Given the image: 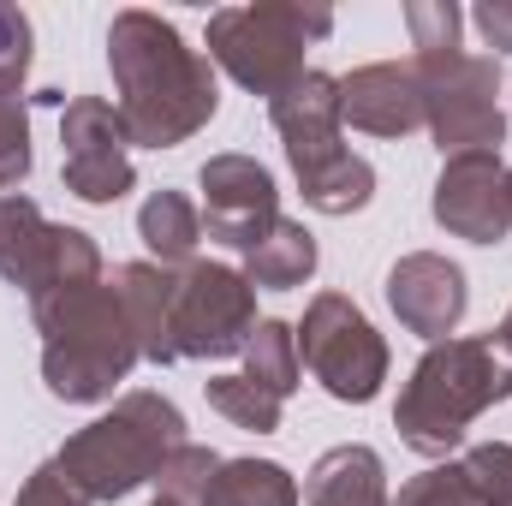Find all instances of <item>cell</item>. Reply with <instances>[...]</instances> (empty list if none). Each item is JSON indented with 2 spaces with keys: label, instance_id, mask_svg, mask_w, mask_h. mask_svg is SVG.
Returning <instances> with one entry per match:
<instances>
[{
  "label": "cell",
  "instance_id": "cell-1",
  "mask_svg": "<svg viewBox=\"0 0 512 506\" xmlns=\"http://www.w3.org/2000/svg\"><path fill=\"white\" fill-rule=\"evenodd\" d=\"M108 72L120 90V126L137 149H179L215 120L221 84L209 54H197L179 24L161 12L126 6L108 24Z\"/></svg>",
  "mask_w": 512,
  "mask_h": 506
},
{
  "label": "cell",
  "instance_id": "cell-2",
  "mask_svg": "<svg viewBox=\"0 0 512 506\" xmlns=\"http://www.w3.org/2000/svg\"><path fill=\"white\" fill-rule=\"evenodd\" d=\"M501 399H512V346L501 328L435 340L399 387L393 429L417 459H447L471 435V423Z\"/></svg>",
  "mask_w": 512,
  "mask_h": 506
},
{
  "label": "cell",
  "instance_id": "cell-3",
  "mask_svg": "<svg viewBox=\"0 0 512 506\" xmlns=\"http://www.w3.org/2000/svg\"><path fill=\"white\" fill-rule=\"evenodd\" d=\"M185 447V417L173 399L137 387L126 399H114V411H102L96 423H84L60 453L54 465L66 471V483L84 495V501H126L131 489L155 483L161 465Z\"/></svg>",
  "mask_w": 512,
  "mask_h": 506
},
{
  "label": "cell",
  "instance_id": "cell-4",
  "mask_svg": "<svg viewBox=\"0 0 512 506\" xmlns=\"http://www.w3.org/2000/svg\"><path fill=\"white\" fill-rule=\"evenodd\" d=\"M30 322L42 334V381L66 405L114 399V387L143 358L114 280L84 286V292H72L60 304H42V310H30Z\"/></svg>",
  "mask_w": 512,
  "mask_h": 506
},
{
  "label": "cell",
  "instance_id": "cell-5",
  "mask_svg": "<svg viewBox=\"0 0 512 506\" xmlns=\"http://www.w3.org/2000/svg\"><path fill=\"white\" fill-rule=\"evenodd\" d=\"M268 120L286 143V161L298 173V191L316 215H358L376 197V167L346 149V114H340V78L304 72L268 102Z\"/></svg>",
  "mask_w": 512,
  "mask_h": 506
},
{
  "label": "cell",
  "instance_id": "cell-6",
  "mask_svg": "<svg viewBox=\"0 0 512 506\" xmlns=\"http://www.w3.org/2000/svg\"><path fill=\"white\" fill-rule=\"evenodd\" d=\"M334 30L328 6H298V0H256L227 6L209 18V60L245 84L251 96H280L286 84L304 78V48Z\"/></svg>",
  "mask_w": 512,
  "mask_h": 506
},
{
  "label": "cell",
  "instance_id": "cell-7",
  "mask_svg": "<svg viewBox=\"0 0 512 506\" xmlns=\"http://www.w3.org/2000/svg\"><path fill=\"white\" fill-rule=\"evenodd\" d=\"M417 90H423V126L435 137L441 161L447 155H471V149H495L507 137V114H501V66L489 54H411Z\"/></svg>",
  "mask_w": 512,
  "mask_h": 506
},
{
  "label": "cell",
  "instance_id": "cell-8",
  "mask_svg": "<svg viewBox=\"0 0 512 506\" xmlns=\"http://www.w3.org/2000/svg\"><path fill=\"white\" fill-rule=\"evenodd\" d=\"M298 334V364L340 405H370L387 381V340L346 292H316Z\"/></svg>",
  "mask_w": 512,
  "mask_h": 506
},
{
  "label": "cell",
  "instance_id": "cell-9",
  "mask_svg": "<svg viewBox=\"0 0 512 506\" xmlns=\"http://www.w3.org/2000/svg\"><path fill=\"white\" fill-rule=\"evenodd\" d=\"M256 334V286L245 268L191 262L173 286V346L179 358H233Z\"/></svg>",
  "mask_w": 512,
  "mask_h": 506
},
{
  "label": "cell",
  "instance_id": "cell-10",
  "mask_svg": "<svg viewBox=\"0 0 512 506\" xmlns=\"http://www.w3.org/2000/svg\"><path fill=\"white\" fill-rule=\"evenodd\" d=\"M60 179L78 203H120L131 185H137V167H131V137L120 126V108L102 102V96H72L60 108Z\"/></svg>",
  "mask_w": 512,
  "mask_h": 506
},
{
  "label": "cell",
  "instance_id": "cell-11",
  "mask_svg": "<svg viewBox=\"0 0 512 506\" xmlns=\"http://www.w3.org/2000/svg\"><path fill=\"white\" fill-rule=\"evenodd\" d=\"M429 215L441 233L465 239V245H501L512 233V173L501 167L495 149H471V155H447Z\"/></svg>",
  "mask_w": 512,
  "mask_h": 506
},
{
  "label": "cell",
  "instance_id": "cell-12",
  "mask_svg": "<svg viewBox=\"0 0 512 506\" xmlns=\"http://www.w3.org/2000/svg\"><path fill=\"white\" fill-rule=\"evenodd\" d=\"M197 191H203V227L209 239H221L227 251H251L256 239L280 221V191L274 173L256 155H209L197 167Z\"/></svg>",
  "mask_w": 512,
  "mask_h": 506
},
{
  "label": "cell",
  "instance_id": "cell-13",
  "mask_svg": "<svg viewBox=\"0 0 512 506\" xmlns=\"http://www.w3.org/2000/svg\"><path fill=\"white\" fill-rule=\"evenodd\" d=\"M465 304H471L465 268L447 262V256L411 251L387 268V310L399 316V328L423 334L429 346L435 340H453V328L465 322Z\"/></svg>",
  "mask_w": 512,
  "mask_h": 506
},
{
  "label": "cell",
  "instance_id": "cell-14",
  "mask_svg": "<svg viewBox=\"0 0 512 506\" xmlns=\"http://www.w3.org/2000/svg\"><path fill=\"white\" fill-rule=\"evenodd\" d=\"M340 114L370 137H411L423 126V90H417V72L411 60H376V66H358L352 78H340Z\"/></svg>",
  "mask_w": 512,
  "mask_h": 506
},
{
  "label": "cell",
  "instance_id": "cell-15",
  "mask_svg": "<svg viewBox=\"0 0 512 506\" xmlns=\"http://www.w3.org/2000/svg\"><path fill=\"white\" fill-rule=\"evenodd\" d=\"M173 286H179V274H167L161 262H126V268H114V292L126 304L137 352L149 364H179V346H173Z\"/></svg>",
  "mask_w": 512,
  "mask_h": 506
},
{
  "label": "cell",
  "instance_id": "cell-16",
  "mask_svg": "<svg viewBox=\"0 0 512 506\" xmlns=\"http://www.w3.org/2000/svg\"><path fill=\"white\" fill-rule=\"evenodd\" d=\"M84 286H102V251H96V239L78 233V227H48V239H42V251H36V262H30V274H24L18 292L30 298V310H42V304H60V298H72Z\"/></svg>",
  "mask_w": 512,
  "mask_h": 506
},
{
  "label": "cell",
  "instance_id": "cell-17",
  "mask_svg": "<svg viewBox=\"0 0 512 506\" xmlns=\"http://www.w3.org/2000/svg\"><path fill=\"white\" fill-rule=\"evenodd\" d=\"M304 506H393L387 501V465L376 447L346 441L328 447L310 477H304Z\"/></svg>",
  "mask_w": 512,
  "mask_h": 506
},
{
  "label": "cell",
  "instance_id": "cell-18",
  "mask_svg": "<svg viewBox=\"0 0 512 506\" xmlns=\"http://www.w3.org/2000/svg\"><path fill=\"white\" fill-rule=\"evenodd\" d=\"M137 239L161 268H191L197 245H203V209L185 191H149L137 209Z\"/></svg>",
  "mask_w": 512,
  "mask_h": 506
},
{
  "label": "cell",
  "instance_id": "cell-19",
  "mask_svg": "<svg viewBox=\"0 0 512 506\" xmlns=\"http://www.w3.org/2000/svg\"><path fill=\"white\" fill-rule=\"evenodd\" d=\"M310 274H316V239H310L304 221H286L280 215L251 251H245V280H251L256 292H292Z\"/></svg>",
  "mask_w": 512,
  "mask_h": 506
},
{
  "label": "cell",
  "instance_id": "cell-20",
  "mask_svg": "<svg viewBox=\"0 0 512 506\" xmlns=\"http://www.w3.org/2000/svg\"><path fill=\"white\" fill-rule=\"evenodd\" d=\"M203 506H298V477L274 459H221Z\"/></svg>",
  "mask_w": 512,
  "mask_h": 506
},
{
  "label": "cell",
  "instance_id": "cell-21",
  "mask_svg": "<svg viewBox=\"0 0 512 506\" xmlns=\"http://www.w3.org/2000/svg\"><path fill=\"white\" fill-rule=\"evenodd\" d=\"M245 358V370L239 376H251L256 387H268L280 405L298 393V381H304V364H298V334L286 328V322H256L251 346L239 352Z\"/></svg>",
  "mask_w": 512,
  "mask_h": 506
},
{
  "label": "cell",
  "instance_id": "cell-22",
  "mask_svg": "<svg viewBox=\"0 0 512 506\" xmlns=\"http://www.w3.org/2000/svg\"><path fill=\"white\" fill-rule=\"evenodd\" d=\"M48 227H54V221H42V209H36L24 191L0 197V274H6L12 286H24L30 262L42 251V239H48Z\"/></svg>",
  "mask_w": 512,
  "mask_h": 506
},
{
  "label": "cell",
  "instance_id": "cell-23",
  "mask_svg": "<svg viewBox=\"0 0 512 506\" xmlns=\"http://www.w3.org/2000/svg\"><path fill=\"white\" fill-rule=\"evenodd\" d=\"M209 405L233 423V429H251V435H274L280 429V399L268 387H256L251 376H209L203 381Z\"/></svg>",
  "mask_w": 512,
  "mask_h": 506
},
{
  "label": "cell",
  "instance_id": "cell-24",
  "mask_svg": "<svg viewBox=\"0 0 512 506\" xmlns=\"http://www.w3.org/2000/svg\"><path fill=\"white\" fill-rule=\"evenodd\" d=\"M30 96L0 90V197H12L30 179Z\"/></svg>",
  "mask_w": 512,
  "mask_h": 506
},
{
  "label": "cell",
  "instance_id": "cell-25",
  "mask_svg": "<svg viewBox=\"0 0 512 506\" xmlns=\"http://www.w3.org/2000/svg\"><path fill=\"white\" fill-rule=\"evenodd\" d=\"M215 471H221V453H215V447H197V441H185V447H179V453L161 465L155 489H161L167 501H179V506H203L209 483H215Z\"/></svg>",
  "mask_w": 512,
  "mask_h": 506
},
{
  "label": "cell",
  "instance_id": "cell-26",
  "mask_svg": "<svg viewBox=\"0 0 512 506\" xmlns=\"http://www.w3.org/2000/svg\"><path fill=\"white\" fill-rule=\"evenodd\" d=\"M459 477L477 506H512V447L507 441H483L459 459Z\"/></svg>",
  "mask_w": 512,
  "mask_h": 506
},
{
  "label": "cell",
  "instance_id": "cell-27",
  "mask_svg": "<svg viewBox=\"0 0 512 506\" xmlns=\"http://www.w3.org/2000/svg\"><path fill=\"white\" fill-rule=\"evenodd\" d=\"M405 30H411V48L417 54H447V48H459L465 12L453 0H411L405 6Z\"/></svg>",
  "mask_w": 512,
  "mask_h": 506
},
{
  "label": "cell",
  "instance_id": "cell-28",
  "mask_svg": "<svg viewBox=\"0 0 512 506\" xmlns=\"http://www.w3.org/2000/svg\"><path fill=\"white\" fill-rule=\"evenodd\" d=\"M30 42H36L30 18H24L18 6H6V0H0V90H24V72H30Z\"/></svg>",
  "mask_w": 512,
  "mask_h": 506
},
{
  "label": "cell",
  "instance_id": "cell-29",
  "mask_svg": "<svg viewBox=\"0 0 512 506\" xmlns=\"http://www.w3.org/2000/svg\"><path fill=\"white\" fill-rule=\"evenodd\" d=\"M393 506H477V501H471V489H465L459 465H435V471L411 477V483L399 489V501H393Z\"/></svg>",
  "mask_w": 512,
  "mask_h": 506
},
{
  "label": "cell",
  "instance_id": "cell-30",
  "mask_svg": "<svg viewBox=\"0 0 512 506\" xmlns=\"http://www.w3.org/2000/svg\"><path fill=\"white\" fill-rule=\"evenodd\" d=\"M12 506H90L72 483H66V471L48 459V465H36L30 477H24V489H18V501Z\"/></svg>",
  "mask_w": 512,
  "mask_h": 506
},
{
  "label": "cell",
  "instance_id": "cell-31",
  "mask_svg": "<svg viewBox=\"0 0 512 506\" xmlns=\"http://www.w3.org/2000/svg\"><path fill=\"white\" fill-rule=\"evenodd\" d=\"M471 24L483 30V42H489L495 54H512V0H483V6L471 12Z\"/></svg>",
  "mask_w": 512,
  "mask_h": 506
},
{
  "label": "cell",
  "instance_id": "cell-32",
  "mask_svg": "<svg viewBox=\"0 0 512 506\" xmlns=\"http://www.w3.org/2000/svg\"><path fill=\"white\" fill-rule=\"evenodd\" d=\"M501 334H507V346H512V310H507V322H501Z\"/></svg>",
  "mask_w": 512,
  "mask_h": 506
},
{
  "label": "cell",
  "instance_id": "cell-33",
  "mask_svg": "<svg viewBox=\"0 0 512 506\" xmlns=\"http://www.w3.org/2000/svg\"><path fill=\"white\" fill-rule=\"evenodd\" d=\"M149 506H179V501H167V495H155V501H149Z\"/></svg>",
  "mask_w": 512,
  "mask_h": 506
},
{
  "label": "cell",
  "instance_id": "cell-34",
  "mask_svg": "<svg viewBox=\"0 0 512 506\" xmlns=\"http://www.w3.org/2000/svg\"><path fill=\"white\" fill-rule=\"evenodd\" d=\"M507 173H512V167H507Z\"/></svg>",
  "mask_w": 512,
  "mask_h": 506
}]
</instances>
